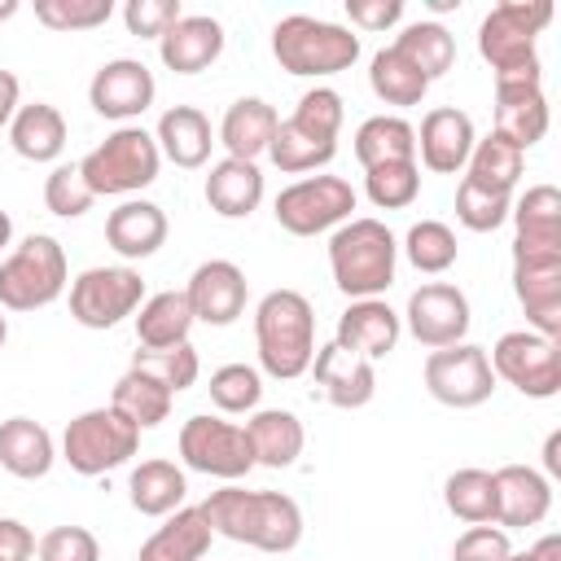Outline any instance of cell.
Listing matches in <instances>:
<instances>
[{"label":"cell","instance_id":"26","mask_svg":"<svg viewBox=\"0 0 561 561\" xmlns=\"http://www.w3.org/2000/svg\"><path fill=\"white\" fill-rule=\"evenodd\" d=\"M210 522L202 508H175L136 552V561H202L210 548Z\"/></svg>","mask_w":561,"mask_h":561},{"label":"cell","instance_id":"1","mask_svg":"<svg viewBox=\"0 0 561 561\" xmlns=\"http://www.w3.org/2000/svg\"><path fill=\"white\" fill-rule=\"evenodd\" d=\"M197 508L206 513L215 535H228V539L263 548V552H289L302 539V508L285 491L219 486Z\"/></svg>","mask_w":561,"mask_h":561},{"label":"cell","instance_id":"28","mask_svg":"<svg viewBox=\"0 0 561 561\" xmlns=\"http://www.w3.org/2000/svg\"><path fill=\"white\" fill-rule=\"evenodd\" d=\"M245 438L254 447V465H267V469H285L302 456V421L285 408H259L245 425Z\"/></svg>","mask_w":561,"mask_h":561},{"label":"cell","instance_id":"41","mask_svg":"<svg viewBox=\"0 0 561 561\" xmlns=\"http://www.w3.org/2000/svg\"><path fill=\"white\" fill-rule=\"evenodd\" d=\"M517 224L522 241H561V193L552 184H530L517 202V210H508Z\"/></svg>","mask_w":561,"mask_h":561},{"label":"cell","instance_id":"2","mask_svg":"<svg viewBox=\"0 0 561 561\" xmlns=\"http://www.w3.org/2000/svg\"><path fill=\"white\" fill-rule=\"evenodd\" d=\"M259 359L272 377H302L316 359V311L298 289H267L254 307Z\"/></svg>","mask_w":561,"mask_h":561},{"label":"cell","instance_id":"24","mask_svg":"<svg viewBox=\"0 0 561 561\" xmlns=\"http://www.w3.org/2000/svg\"><path fill=\"white\" fill-rule=\"evenodd\" d=\"M495 131L517 149L535 145L548 131V101L539 83H495Z\"/></svg>","mask_w":561,"mask_h":561},{"label":"cell","instance_id":"50","mask_svg":"<svg viewBox=\"0 0 561 561\" xmlns=\"http://www.w3.org/2000/svg\"><path fill=\"white\" fill-rule=\"evenodd\" d=\"M39 561H101V543L88 526H53L39 539Z\"/></svg>","mask_w":561,"mask_h":561},{"label":"cell","instance_id":"36","mask_svg":"<svg viewBox=\"0 0 561 561\" xmlns=\"http://www.w3.org/2000/svg\"><path fill=\"white\" fill-rule=\"evenodd\" d=\"M522 158H526V149H517L508 136L491 131V136L473 140V149H469V180L491 193H513V184L522 180Z\"/></svg>","mask_w":561,"mask_h":561},{"label":"cell","instance_id":"12","mask_svg":"<svg viewBox=\"0 0 561 561\" xmlns=\"http://www.w3.org/2000/svg\"><path fill=\"white\" fill-rule=\"evenodd\" d=\"M145 298V280L136 267H88L70 285V316L83 329H110L131 316Z\"/></svg>","mask_w":561,"mask_h":561},{"label":"cell","instance_id":"16","mask_svg":"<svg viewBox=\"0 0 561 561\" xmlns=\"http://www.w3.org/2000/svg\"><path fill=\"white\" fill-rule=\"evenodd\" d=\"M245 272L232 263V259H206L193 267L188 276V307H193V320H206V324H232L241 311H245Z\"/></svg>","mask_w":561,"mask_h":561},{"label":"cell","instance_id":"45","mask_svg":"<svg viewBox=\"0 0 561 561\" xmlns=\"http://www.w3.org/2000/svg\"><path fill=\"white\" fill-rule=\"evenodd\" d=\"M508 210H513L508 193H491V188L473 184L469 175L456 184V219H460L465 228H473V232H491V228H500V224L508 219Z\"/></svg>","mask_w":561,"mask_h":561},{"label":"cell","instance_id":"20","mask_svg":"<svg viewBox=\"0 0 561 561\" xmlns=\"http://www.w3.org/2000/svg\"><path fill=\"white\" fill-rule=\"evenodd\" d=\"M491 482H495V526H504V530L535 526L552 504L548 478L530 465H500L491 473Z\"/></svg>","mask_w":561,"mask_h":561},{"label":"cell","instance_id":"46","mask_svg":"<svg viewBox=\"0 0 561 561\" xmlns=\"http://www.w3.org/2000/svg\"><path fill=\"white\" fill-rule=\"evenodd\" d=\"M92 197H96V193L88 188L79 162H61V167H53L48 180H44V206H48L53 215H61V219L83 215V210L92 206Z\"/></svg>","mask_w":561,"mask_h":561},{"label":"cell","instance_id":"23","mask_svg":"<svg viewBox=\"0 0 561 561\" xmlns=\"http://www.w3.org/2000/svg\"><path fill=\"white\" fill-rule=\"evenodd\" d=\"M105 241L123 254V259H149L162 241H167V215L158 202L131 197L123 206L110 210L105 219Z\"/></svg>","mask_w":561,"mask_h":561},{"label":"cell","instance_id":"52","mask_svg":"<svg viewBox=\"0 0 561 561\" xmlns=\"http://www.w3.org/2000/svg\"><path fill=\"white\" fill-rule=\"evenodd\" d=\"M180 13H184L180 0H127L123 4V22L131 35H162Z\"/></svg>","mask_w":561,"mask_h":561},{"label":"cell","instance_id":"11","mask_svg":"<svg viewBox=\"0 0 561 561\" xmlns=\"http://www.w3.org/2000/svg\"><path fill=\"white\" fill-rule=\"evenodd\" d=\"M355 210V188L342 175H307L276 193V224L294 237H316Z\"/></svg>","mask_w":561,"mask_h":561},{"label":"cell","instance_id":"13","mask_svg":"<svg viewBox=\"0 0 561 561\" xmlns=\"http://www.w3.org/2000/svg\"><path fill=\"white\" fill-rule=\"evenodd\" d=\"M425 390L447 408H478L495 390V373L482 346L456 342L425 355Z\"/></svg>","mask_w":561,"mask_h":561},{"label":"cell","instance_id":"44","mask_svg":"<svg viewBox=\"0 0 561 561\" xmlns=\"http://www.w3.org/2000/svg\"><path fill=\"white\" fill-rule=\"evenodd\" d=\"M364 188H368V197H373L377 206H386V210H399V206H408V202L416 197V188H421V171H416V158L368 167V175H364Z\"/></svg>","mask_w":561,"mask_h":561},{"label":"cell","instance_id":"21","mask_svg":"<svg viewBox=\"0 0 561 561\" xmlns=\"http://www.w3.org/2000/svg\"><path fill=\"white\" fill-rule=\"evenodd\" d=\"M473 118L456 105H434L425 118H421V131H416V149H421V162L430 171H460L469 162V149H473Z\"/></svg>","mask_w":561,"mask_h":561},{"label":"cell","instance_id":"51","mask_svg":"<svg viewBox=\"0 0 561 561\" xmlns=\"http://www.w3.org/2000/svg\"><path fill=\"white\" fill-rule=\"evenodd\" d=\"M508 552V530L495 522H478L451 543V561H504Z\"/></svg>","mask_w":561,"mask_h":561},{"label":"cell","instance_id":"30","mask_svg":"<svg viewBox=\"0 0 561 561\" xmlns=\"http://www.w3.org/2000/svg\"><path fill=\"white\" fill-rule=\"evenodd\" d=\"M188 482H184V469L175 460H162V456H149L131 469L127 478V495H131V508L145 513V517H167L180 508Z\"/></svg>","mask_w":561,"mask_h":561},{"label":"cell","instance_id":"42","mask_svg":"<svg viewBox=\"0 0 561 561\" xmlns=\"http://www.w3.org/2000/svg\"><path fill=\"white\" fill-rule=\"evenodd\" d=\"M131 368L149 373L153 381H162V386L175 394V390H184V386L197 381L202 359H197L193 342H180V346H140V351L131 355Z\"/></svg>","mask_w":561,"mask_h":561},{"label":"cell","instance_id":"31","mask_svg":"<svg viewBox=\"0 0 561 561\" xmlns=\"http://www.w3.org/2000/svg\"><path fill=\"white\" fill-rule=\"evenodd\" d=\"M0 465L13 478H44L53 465V434L31 416L0 421Z\"/></svg>","mask_w":561,"mask_h":561},{"label":"cell","instance_id":"33","mask_svg":"<svg viewBox=\"0 0 561 561\" xmlns=\"http://www.w3.org/2000/svg\"><path fill=\"white\" fill-rule=\"evenodd\" d=\"M188 329H193V307L184 289H162L140 302V316H136L140 346H180L188 342Z\"/></svg>","mask_w":561,"mask_h":561},{"label":"cell","instance_id":"4","mask_svg":"<svg viewBox=\"0 0 561 561\" xmlns=\"http://www.w3.org/2000/svg\"><path fill=\"white\" fill-rule=\"evenodd\" d=\"M272 53L289 75H333L359 57V35L329 18L285 13L272 26Z\"/></svg>","mask_w":561,"mask_h":561},{"label":"cell","instance_id":"18","mask_svg":"<svg viewBox=\"0 0 561 561\" xmlns=\"http://www.w3.org/2000/svg\"><path fill=\"white\" fill-rule=\"evenodd\" d=\"M153 70L140 57H110L92 83H88V101L96 114L105 118H131L153 101Z\"/></svg>","mask_w":561,"mask_h":561},{"label":"cell","instance_id":"19","mask_svg":"<svg viewBox=\"0 0 561 561\" xmlns=\"http://www.w3.org/2000/svg\"><path fill=\"white\" fill-rule=\"evenodd\" d=\"M158 53L175 75H197L224 53V26L210 13H180L158 35Z\"/></svg>","mask_w":561,"mask_h":561},{"label":"cell","instance_id":"37","mask_svg":"<svg viewBox=\"0 0 561 561\" xmlns=\"http://www.w3.org/2000/svg\"><path fill=\"white\" fill-rule=\"evenodd\" d=\"M390 48L403 53L425 79H438L456 61V39H451V31L443 22H408Z\"/></svg>","mask_w":561,"mask_h":561},{"label":"cell","instance_id":"40","mask_svg":"<svg viewBox=\"0 0 561 561\" xmlns=\"http://www.w3.org/2000/svg\"><path fill=\"white\" fill-rule=\"evenodd\" d=\"M267 153H272V162H276L280 171L294 175V171L324 167V162L337 153V140H324V136L298 127L294 118H280V123H276V136H272V145H267Z\"/></svg>","mask_w":561,"mask_h":561},{"label":"cell","instance_id":"57","mask_svg":"<svg viewBox=\"0 0 561 561\" xmlns=\"http://www.w3.org/2000/svg\"><path fill=\"white\" fill-rule=\"evenodd\" d=\"M543 469H548V473H561V434H557V430H552L548 443H543Z\"/></svg>","mask_w":561,"mask_h":561},{"label":"cell","instance_id":"10","mask_svg":"<svg viewBox=\"0 0 561 561\" xmlns=\"http://www.w3.org/2000/svg\"><path fill=\"white\" fill-rule=\"evenodd\" d=\"M491 373L530 399H548L561 390V342L535 329L500 333V342L491 346Z\"/></svg>","mask_w":561,"mask_h":561},{"label":"cell","instance_id":"25","mask_svg":"<svg viewBox=\"0 0 561 561\" xmlns=\"http://www.w3.org/2000/svg\"><path fill=\"white\" fill-rule=\"evenodd\" d=\"M206 202L224 219H245L263 202V171L245 158H219L206 175Z\"/></svg>","mask_w":561,"mask_h":561},{"label":"cell","instance_id":"14","mask_svg":"<svg viewBox=\"0 0 561 561\" xmlns=\"http://www.w3.org/2000/svg\"><path fill=\"white\" fill-rule=\"evenodd\" d=\"M180 456L188 469L210 478H241L254 469V447L245 430L219 416H188L180 430Z\"/></svg>","mask_w":561,"mask_h":561},{"label":"cell","instance_id":"55","mask_svg":"<svg viewBox=\"0 0 561 561\" xmlns=\"http://www.w3.org/2000/svg\"><path fill=\"white\" fill-rule=\"evenodd\" d=\"M18 92H22L18 75L0 66V127H4V123H13V114H18Z\"/></svg>","mask_w":561,"mask_h":561},{"label":"cell","instance_id":"9","mask_svg":"<svg viewBox=\"0 0 561 561\" xmlns=\"http://www.w3.org/2000/svg\"><path fill=\"white\" fill-rule=\"evenodd\" d=\"M140 430L118 412V408H88L75 421H66L61 434V456L70 460L75 473H105L118 469L127 456H136Z\"/></svg>","mask_w":561,"mask_h":561},{"label":"cell","instance_id":"7","mask_svg":"<svg viewBox=\"0 0 561 561\" xmlns=\"http://www.w3.org/2000/svg\"><path fill=\"white\" fill-rule=\"evenodd\" d=\"M548 18H552V0H500L478 26V48L491 61V70L504 75V70L539 66L535 35Z\"/></svg>","mask_w":561,"mask_h":561},{"label":"cell","instance_id":"58","mask_svg":"<svg viewBox=\"0 0 561 561\" xmlns=\"http://www.w3.org/2000/svg\"><path fill=\"white\" fill-rule=\"evenodd\" d=\"M9 237H13V219L9 210H0V245H9Z\"/></svg>","mask_w":561,"mask_h":561},{"label":"cell","instance_id":"53","mask_svg":"<svg viewBox=\"0 0 561 561\" xmlns=\"http://www.w3.org/2000/svg\"><path fill=\"white\" fill-rule=\"evenodd\" d=\"M346 13L364 31H386L390 22L403 18V0H346Z\"/></svg>","mask_w":561,"mask_h":561},{"label":"cell","instance_id":"6","mask_svg":"<svg viewBox=\"0 0 561 561\" xmlns=\"http://www.w3.org/2000/svg\"><path fill=\"white\" fill-rule=\"evenodd\" d=\"M158 162H162L158 140L145 127H118L79 162V171H83L88 188L101 197V193H136V188L153 184Z\"/></svg>","mask_w":561,"mask_h":561},{"label":"cell","instance_id":"39","mask_svg":"<svg viewBox=\"0 0 561 561\" xmlns=\"http://www.w3.org/2000/svg\"><path fill=\"white\" fill-rule=\"evenodd\" d=\"M443 504H447L451 517H460V522H469V526L495 522V482H491V473H486V469H473V465L447 473V482H443Z\"/></svg>","mask_w":561,"mask_h":561},{"label":"cell","instance_id":"48","mask_svg":"<svg viewBox=\"0 0 561 561\" xmlns=\"http://www.w3.org/2000/svg\"><path fill=\"white\" fill-rule=\"evenodd\" d=\"M298 127H307V131H316V136H324V140H337V127H342V96L333 92V88H307L302 96H298V105H294V114H289Z\"/></svg>","mask_w":561,"mask_h":561},{"label":"cell","instance_id":"38","mask_svg":"<svg viewBox=\"0 0 561 561\" xmlns=\"http://www.w3.org/2000/svg\"><path fill=\"white\" fill-rule=\"evenodd\" d=\"M368 83H373V92H377L386 105H421V96H425V88H430V79H425L403 53H394V48H377V53H373V61H368Z\"/></svg>","mask_w":561,"mask_h":561},{"label":"cell","instance_id":"32","mask_svg":"<svg viewBox=\"0 0 561 561\" xmlns=\"http://www.w3.org/2000/svg\"><path fill=\"white\" fill-rule=\"evenodd\" d=\"M9 140H13V149H18L22 158L48 162V158H57L61 145H66V118H61V110L48 105V101L18 105V114H13V123H9Z\"/></svg>","mask_w":561,"mask_h":561},{"label":"cell","instance_id":"34","mask_svg":"<svg viewBox=\"0 0 561 561\" xmlns=\"http://www.w3.org/2000/svg\"><path fill=\"white\" fill-rule=\"evenodd\" d=\"M412 153H416V127L399 114H373L355 131V158L364 162V171L381 162H403Z\"/></svg>","mask_w":561,"mask_h":561},{"label":"cell","instance_id":"27","mask_svg":"<svg viewBox=\"0 0 561 561\" xmlns=\"http://www.w3.org/2000/svg\"><path fill=\"white\" fill-rule=\"evenodd\" d=\"M276 123H280V114H276L263 96H241V101L228 105V114H224V123H219V140L228 145V158L254 162V158L272 145Z\"/></svg>","mask_w":561,"mask_h":561},{"label":"cell","instance_id":"59","mask_svg":"<svg viewBox=\"0 0 561 561\" xmlns=\"http://www.w3.org/2000/svg\"><path fill=\"white\" fill-rule=\"evenodd\" d=\"M13 13H18V0H0V22L13 18Z\"/></svg>","mask_w":561,"mask_h":561},{"label":"cell","instance_id":"47","mask_svg":"<svg viewBox=\"0 0 561 561\" xmlns=\"http://www.w3.org/2000/svg\"><path fill=\"white\" fill-rule=\"evenodd\" d=\"M259 394H263V381L250 364H224L210 373V403L219 412H245L259 403Z\"/></svg>","mask_w":561,"mask_h":561},{"label":"cell","instance_id":"35","mask_svg":"<svg viewBox=\"0 0 561 561\" xmlns=\"http://www.w3.org/2000/svg\"><path fill=\"white\" fill-rule=\"evenodd\" d=\"M110 408H118L136 430H149V425L167 421V412H171V390H167L162 381H153L149 373L127 368V373L114 381V390H110Z\"/></svg>","mask_w":561,"mask_h":561},{"label":"cell","instance_id":"43","mask_svg":"<svg viewBox=\"0 0 561 561\" xmlns=\"http://www.w3.org/2000/svg\"><path fill=\"white\" fill-rule=\"evenodd\" d=\"M403 250L416 263V272H447L456 263V232L443 219H421L408 228Z\"/></svg>","mask_w":561,"mask_h":561},{"label":"cell","instance_id":"54","mask_svg":"<svg viewBox=\"0 0 561 561\" xmlns=\"http://www.w3.org/2000/svg\"><path fill=\"white\" fill-rule=\"evenodd\" d=\"M35 552V535L18 517H0V561H26Z\"/></svg>","mask_w":561,"mask_h":561},{"label":"cell","instance_id":"15","mask_svg":"<svg viewBox=\"0 0 561 561\" xmlns=\"http://www.w3.org/2000/svg\"><path fill=\"white\" fill-rule=\"evenodd\" d=\"M408 329L421 346L430 351H443V346H456L469 329V298L447 285V280H425L421 289L408 294Z\"/></svg>","mask_w":561,"mask_h":561},{"label":"cell","instance_id":"29","mask_svg":"<svg viewBox=\"0 0 561 561\" xmlns=\"http://www.w3.org/2000/svg\"><path fill=\"white\" fill-rule=\"evenodd\" d=\"M158 153H167L175 167H202L210 158V118L197 105H171L158 118Z\"/></svg>","mask_w":561,"mask_h":561},{"label":"cell","instance_id":"17","mask_svg":"<svg viewBox=\"0 0 561 561\" xmlns=\"http://www.w3.org/2000/svg\"><path fill=\"white\" fill-rule=\"evenodd\" d=\"M311 381H316L311 394H320L333 408H364L373 399V390H377L373 359H364V355H355V351H346L337 342H329V346L316 351Z\"/></svg>","mask_w":561,"mask_h":561},{"label":"cell","instance_id":"56","mask_svg":"<svg viewBox=\"0 0 561 561\" xmlns=\"http://www.w3.org/2000/svg\"><path fill=\"white\" fill-rule=\"evenodd\" d=\"M504 561H561V535H543L526 552H508Z\"/></svg>","mask_w":561,"mask_h":561},{"label":"cell","instance_id":"49","mask_svg":"<svg viewBox=\"0 0 561 561\" xmlns=\"http://www.w3.org/2000/svg\"><path fill=\"white\" fill-rule=\"evenodd\" d=\"M110 0H35V18L53 31H83L110 18Z\"/></svg>","mask_w":561,"mask_h":561},{"label":"cell","instance_id":"3","mask_svg":"<svg viewBox=\"0 0 561 561\" xmlns=\"http://www.w3.org/2000/svg\"><path fill=\"white\" fill-rule=\"evenodd\" d=\"M394 232L381 219H346L329 237V267L333 285L355 302V298H377L394 280Z\"/></svg>","mask_w":561,"mask_h":561},{"label":"cell","instance_id":"60","mask_svg":"<svg viewBox=\"0 0 561 561\" xmlns=\"http://www.w3.org/2000/svg\"><path fill=\"white\" fill-rule=\"evenodd\" d=\"M4 342H9V320L0 316V346H4Z\"/></svg>","mask_w":561,"mask_h":561},{"label":"cell","instance_id":"8","mask_svg":"<svg viewBox=\"0 0 561 561\" xmlns=\"http://www.w3.org/2000/svg\"><path fill=\"white\" fill-rule=\"evenodd\" d=\"M513 289L535 333H561V241L513 237Z\"/></svg>","mask_w":561,"mask_h":561},{"label":"cell","instance_id":"5","mask_svg":"<svg viewBox=\"0 0 561 561\" xmlns=\"http://www.w3.org/2000/svg\"><path fill=\"white\" fill-rule=\"evenodd\" d=\"M66 289V250L48 232H31L4 263H0V302L9 311L48 307Z\"/></svg>","mask_w":561,"mask_h":561},{"label":"cell","instance_id":"22","mask_svg":"<svg viewBox=\"0 0 561 561\" xmlns=\"http://www.w3.org/2000/svg\"><path fill=\"white\" fill-rule=\"evenodd\" d=\"M333 342L355 351V355H364V359H381L399 342V316L381 298H355L337 316V337Z\"/></svg>","mask_w":561,"mask_h":561}]
</instances>
